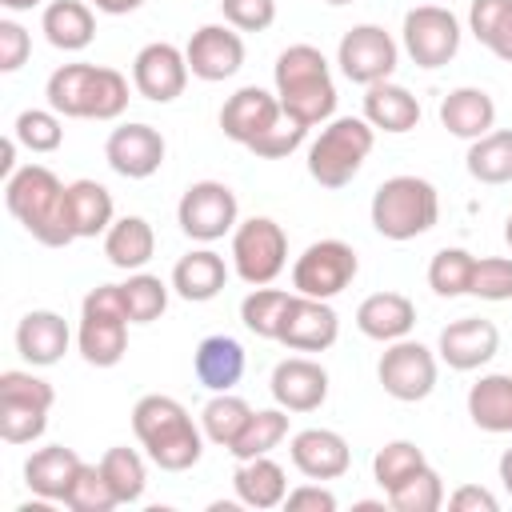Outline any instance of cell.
I'll return each instance as SVG.
<instances>
[{"mask_svg":"<svg viewBox=\"0 0 512 512\" xmlns=\"http://www.w3.org/2000/svg\"><path fill=\"white\" fill-rule=\"evenodd\" d=\"M4 204L44 248H68L76 240L68 220V184L44 164H24L4 180Z\"/></svg>","mask_w":512,"mask_h":512,"instance_id":"obj_1","label":"cell"},{"mask_svg":"<svg viewBox=\"0 0 512 512\" xmlns=\"http://www.w3.org/2000/svg\"><path fill=\"white\" fill-rule=\"evenodd\" d=\"M132 432L144 444L148 460L164 472H188L204 456V428L192 424L188 408L176 396L148 392L132 408Z\"/></svg>","mask_w":512,"mask_h":512,"instance_id":"obj_2","label":"cell"},{"mask_svg":"<svg viewBox=\"0 0 512 512\" xmlns=\"http://www.w3.org/2000/svg\"><path fill=\"white\" fill-rule=\"evenodd\" d=\"M272 80H276V96H280L284 116L300 120L304 128H316V124L332 120V112H336V80H332V68H328L320 48L288 44L276 56Z\"/></svg>","mask_w":512,"mask_h":512,"instance_id":"obj_3","label":"cell"},{"mask_svg":"<svg viewBox=\"0 0 512 512\" xmlns=\"http://www.w3.org/2000/svg\"><path fill=\"white\" fill-rule=\"evenodd\" d=\"M372 228L384 240H416L424 232L436 228L440 220V192L432 188V180L424 176H388L376 192H372Z\"/></svg>","mask_w":512,"mask_h":512,"instance_id":"obj_4","label":"cell"},{"mask_svg":"<svg viewBox=\"0 0 512 512\" xmlns=\"http://www.w3.org/2000/svg\"><path fill=\"white\" fill-rule=\"evenodd\" d=\"M372 144H376V128L364 116H332L308 148V176L332 192L348 188L360 176Z\"/></svg>","mask_w":512,"mask_h":512,"instance_id":"obj_5","label":"cell"},{"mask_svg":"<svg viewBox=\"0 0 512 512\" xmlns=\"http://www.w3.org/2000/svg\"><path fill=\"white\" fill-rule=\"evenodd\" d=\"M76 348L92 368H116L128 352V308L120 284H96L80 300Z\"/></svg>","mask_w":512,"mask_h":512,"instance_id":"obj_6","label":"cell"},{"mask_svg":"<svg viewBox=\"0 0 512 512\" xmlns=\"http://www.w3.org/2000/svg\"><path fill=\"white\" fill-rule=\"evenodd\" d=\"M288 264V236L272 216H248L232 232V268L244 284H272Z\"/></svg>","mask_w":512,"mask_h":512,"instance_id":"obj_7","label":"cell"},{"mask_svg":"<svg viewBox=\"0 0 512 512\" xmlns=\"http://www.w3.org/2000/svg\"><path fill=\"white\" fill-rule=\"evenodd\" d=\"M236 216H240V204L224 180H196L184 188V196L176 204V224L196 244H212V240H224L228 232H236V224H240Z\"/></svg>","mask_w":512,"mask_h":512,"instance_id":"obj_8","label":"cell"},{"mask_svg":"<svg viewBox=\"0 0 512 512\" xmlns=\"http://www.w3.org/2000/svg\"><path fill=\"white\" fill-rule=\"evenodd\" d=\"M404 52L412 56L416 68H444L456 52H460V20L452 16V8L444 4H416L404 12V28H400Z\"/></svg>","mask_w":512,"mask_h":512,"instance_id":"obj_9","label":"cell"},{"mask_svg":"<svg viewBox=\"0 0 512 512\" xmlns=\"http://www.w3.org/2000/svg\"><path fill=\"white\" fill-rule=\"evenodd\" d=\"M360 272V260H356V248L344 244V240H316L308 244L296 264H292V288L300 296H316V300H332L340 296Z\"/></svg>","mask_w":512,"mask_h":512,"instance_id":"obj_10","label":"cell"},{"mask_svg":"<svg viewBox=\"0 0 512 512\" xmlns=\"http://www.w3.org/2000/svg\"><path fill=\"white\" fill-rule=\"evenodd\" d=\"M436 352L412 336L404 340H392L384 352H380V364H376V380L380 388L400 400V404H416V400H428L432 388H436Z\"/></svg>","mask_w":512,"mask_h":512,"instance_id":"obj_11","label":"cell"},{"mask_svg":"<svg viewBox=\"0 0 512 512\" xmlns=\"http://www.w3.org/2000/svg\"><path fill=\"white\" fill-rule=\"evenodd\" d=\"M336 64L352 84H380L392 80L396 64H400V48L396 40L380 28V24H356L340 36L336 44Z\"/></svg>","mask_w":512,"mask_h":512,"instance_id":"obj_12","label":"cell"},{"mask_svg":"<svg viewBox=\"0 0 512 512\" xmlns=\"http://www.w3.org/2000/svg\"><path fill=\"white\" fill-rule=\"evenodd\" d=\"M188 76V56L168 40L144 44L132 60V88L152 104H172L176 96H184Z\"/></svg>","mask_w":512,"mask_h":512,"instance_id":"obj_13","label":"cell"},{"mask_svg":"<svg viewBox=\"0 0 512 512\" xmlns=\"http://www.w3.org/2000/svg\"><path fill=\"white\" fill-rule=\"evenodd\" d=\"M164 152H168V144H164V136L152 124H120L104 140V160L124 180L156 176L160 164H164Z\"/></svg>","mask_w":512,"mask_h":512,"instance_id":"obj_14","label":"cell"},{"mask_svg":"<svg viewBox=\"0 0 512 512\" xmlns=\"http://www.w3.org/2000/svg\"><path fill=\"white\" fill-rule=\"evenodd\" d=\"M336 336H340V316H336V308H332L328 300L292 292L276 340H280L284 348H292V352H324V348L336 344Z\"/></svg>","mask_w":512,"mask_h":512,"instance_id":"obj_15","label":"cell"},{"mask_svg":"<svg viewBox=\"0 0 512 512\" xmlns=\"http://www.w3.org/2000/svg\"><path fill=\"white\" fill-rule=\"evenodd\" d=\"M188 72L204 84H220L244 68V40L232 24H204L192 32L188 48Z\"/></svg>","mask_w":512,"mask_h":512,"instance_id":"obj_16","label":"cell"},{"mask_svg":"<svg viewBox=\"0 0 512 512\" xmlns=\"http://www.w3.org/2000/svg\"><path fill=\"white\" fill-rule=\"evenodd\" d=\"M496 352H500V328L492 320H484V316H460V320L444 324L440 340H436V356L452 372H476Z\"/></svg>","mask_w":512,"mask_h":512,"instance_id":"obj_17","label":"cell"},{"mask_svg":"<svg viewBox=\"0 0 512 512\" xmlns=\"http://www.w3.org/2000/svg\"><path fill=\"white\" fill-rule=\"evenodd\" d=\"M280 116H284V108H280V96H276V92H268V88H260V84H244V88H236V92L224 100V108H220V128H224L228 140H236V144L248 148V144L260 140Z\"/></svg>","mask_w":512,"mask_h":512,"instance_id":"obj_18","label":"cell"},{"mask_svg":"<svg viewBox=\"0 0 512 512\" xmlns=\"http://www.w3.org/2000/svg\"><path fill=\"white\" fill-rule=\"evenodd\" d=\"M272 400L288 412H316L328 400V368L312 356H288L272 368Z\"/></svg>","mask_w":512,"mask_h":512,"instance_id":"obj_19","label":"cell"},{"mask_svg":"<svg viewBox=\"0 0 512 512\" xmlns=\"http://www.w3.org/2000/svg\"><path fill=\"white\" fill-rule=\"evenodd\" d=\"M288 456L308 480H340L352 468V448L332 428H300L288 444Z\"/></svg>","mask_w":512,"mask_h":512,"instance_id":"obj_20","label":"cell"},{"mask_svg":"<svg viewBox=\"0 0 512 512\" xmlns=\"http://www.w3.org/2000/svg\"><path fill=\"white\" fill-rule=\"evenodd\" d=\"M68 344H72L68 320H64L60 312H52V308H32V312H24L20 324H16V352H20V360L32 364V368H52V364H60L64 352H68Z\"/></svg>","mask_w":512,"mask_h":512,"instance_id":"obj_21","label":"cell"},{"mask_svg":"<svg viewBox=\"0 0 512 512\" xmlns=\"http://www.w3.org/2000/svg\"><path fill=\"white\" fill-rule=\"evenodd\" d=\"M356 328L368 340H380V344L404 340L416 328V304L404 292H372L356 308Z\"/></svg>","mask_w":512,"mask_h":512,"instance_id":"obj_22","label":"cell"},{"mask_svg":"<svg viewBox=\"0 0 512 512\" xmlns=\"http://www.w3.org/2000/svg\"><path fill=\"white\" fill-rule=\"evenodd\" d=\"M244 368H248V356H244L240 340H232L224 332L204 336L192 352V372L208 392H232L240 384Z\"/></svg>","mask_w":512,"mask_h":512,"instance_id":"obj_23","label":"cell"},{"mask_svg":"<svg viewBox=\"0 0 512 512\" xmlns=\"http://www.w3.org/2000/svg\"><path fill=\"white\" fill-rule=\"evenodd\" d=\"M224 284H228V264H224V256L212 252V248H192V252L180 256L176 268H172V292H176L180 300H188V304H208V300H216V296L224 292Z\"/></svg>","mask_w":512,"mask_h":512,"instance_id":"obj_24","label":"cell"},{"mask_svg":"<svg viewBox=\"0 0 512 512\" xmlns=\"http://www.w3.org/2000/svg\"><path fill=\"white\" fill-rule=\"evenodd\" d=\"M364 120L376 128V132H412L420 124V100L396 84V80H380V84H368L364 88Z\"/></svg>","mask_w":512,"mask_h":512,"instance_id":"obj_25","label":"cell"},{"mask_svg":"<svg viewBox=\"0 0 512 512\" xmlns=\"http://www.w3.org/2000/svg\"><path fill=\"white\" fill-rule=\"evenodd\" d=\"M440 124L452 132V136H460V140H480L484 132H492L496 128V100L484 92V88H472V84H464V88H452L444 100H440Z\"/></svg>","mask_w":512,"mask_h":512,"instance_id":"obj_26","label":"cell"},{"mask_svg":"<svg viewBox=\"0 0 512 512\" xmlns=\"http://www.w3.org/2000/svg\"><path fill=\"white\" fill-rule=\"evenodd\" d=\"M80 456L64 444H48V448H36L28 460H24V484L28 492H36L40 500H60L68 496L76 472H80Z\"/></svg>","mask_w":512,"mask_h":512,"instance_id":"obj_27","label":"cell"},{"mask_svg":"<svg viewBox=\"0 0 512 512\" xmlns=\"http://www.w3.org/2000/svg\"><path fill=\"white\" fill-rule=\"evenodd\" d=\"M40 32L60 52H84L96 40V12L84 0H52L40 16Z\"/></svg>","mask_w":512,"mask_h":512,"instance_id":"obj_28","label":"cell"},{"mask_svg":"<svg viewBox=\"0 0 512 512\" xmlns=\"http://www.w3.org/2000/svg\"><path fill=\"white\" fill-rule=\"evenodd\" d=\"M468 416L480 432H512V372H488L468 388Z\"/></svg>","mask_w":512,"mask_h":512,"instance_id":"obj_29","label":"cell"},{"mask_svg":"<svg viewBox=\"0 0 512 512\" xmlns=\"http://www.w3.org/2000/svg\"><path fill=\"white\" fill-rule=\"evenodd\" d=\"M68 220L76 240H96L112 228L116 220V204L112 192L100 180H72L68 184Z\"/></svg>","mask_w":512,"mask_h":512,"instance_id":"obj_30","label":"cell"},{"mask_svg":"<svg viewBox=\"0 0 512 512\" xmlns=\"http://www.w3.org/2000/svg\"><path fill=\"white\" fill-rule=\"evenodd\" d=\"M232 488H236V500L248 504V508H276V504H284V496H288L284 468H280L272 456L236 460Z\"/></svg>","mask_w":512,"mask_h":512,"instance_id":"obj_31","label":"cell"},{"mask_svg":"<svg viewBox=\"0 0 512 512\" xmlns=\"http://www.w3.org/2000/svg\"><path fill=\"white\" fill-rule=\"evenodd\" d=\"M156 252V232L144 216H120L104 232V256L120 272H140Z\"/></svg>","mask_w":512,"mask_h":512,"instance_id":"obj_32","label":"cell"},{"mask_svg":"<svg viewBox=\"0 0 512 512\" xmlns=\"http://www.w3.org/2000/svg\"><path fill=\"white\" fill-rule=\"evenodd\" d=\"M464 168L480 184H508L512 180V128H492L468 144Z\"/></svg>","mask_w":512,"mask_h":512,"instance_id":"obj_33","label":"cell"},{"mask_svg":"<svg viewBox=\"0 0 512 512\" xmlns=\"http://www.w3.org/2000/svg\"><path fill=\"white\" fill-rule=\"evenodd\" d=\"M92 72L96 64H60L48 84H44V96H48V108L68 116V120H88V88H92Z\"/></svg>","mask_w":512,"mask_h":512,"instance_id":"obj_34","label":"cell"},{"mask_svg":"<svg viewBox=\"0 0 512 512\" xmlns=\"http://www.w3.org/2000/svg\"><path fill=\"white\" fill-rule=\"evenodd\" d=\"M252 412H256V408H252L244 396L212 392V400H208L204 412H200V428H204V436H208L216 448H232L236 436L244 432V424L252 420Z\"/></svg>","mask_w":512,"mask_h":512,"instance_id":"obj_35","label":"cell"},{"mask_svg":"<svg viewBox=\"0 0 512 512\" xmlns=\"http://www.w3.org/2000/svg\"><path fill=\"white\" fill-rule=\"evenodd\" d=\"M100 472H104L116 504H136L144 496V488H148V464H144V456L136 448H124V444L108 448L100 456Z\"/></svg>","mask_w":512,"mask_h":512,"instance_id":"obj_36","label":"cell"},{"mask_svg":"<svg viewBox=\"0 0 512 512\" xmlns=\"http://www.w3.org/2000/svg\"><path fill=\"white\" fill-rule=\"evenodd\" d=\"M288 440V408H260L252 412V420L244 424V432L236 436V444L228 448L236 460H252V456H272V448H280Z\"/></svg>","mask_w":512,"mask_h":512,"instance_id":"obj_37","label":"cell"},{"mask_svg":"<svg viewBox=\"0 0 512 512\" xmlns=\"http://www.w3.org/2000/svg\"><path fill=\"white\" fill-rule=\"evenodd\" d=\"M288 300H292V292H284V288H268V284L252 288V292L240 300V320H244V328H248L252 336H260V340H276Z\"/></svg>","mask_w":512,"mask_h":512,"instance_id":"obj_38","label":"cell"},{"mask_svg":"<svg viewBox=\"0 0 512 512\" xmlns=\"http://www.w3.org/2000/svg\"><path fill=\"white\" fill-rule=\"evenodd\" d=\"M472 264L476 256L468 248H440L432 260H428V288L444 300H456V296H468V280H472Z\"/></svg>","mask_w":512,"mask_h":512,"instance_id":"obj_39","label":"cell"},{"mask_svg":"<svg viewBox=\"0 0 512 512\" xmlns=\"http://www.w3.org/2000/svg\"><path fill=\"white\" fill-rule=\"evenodd\" d=\"M48 412L52 408H44V404L0 396V440L4 444H32V440H40L44 428H48Z\"/></svg>","mask_w":512,"mask_h":512,"instance_id":"obj_40","label":"cell"},{"mask_svg":"<svg viewBox=\"0 0 512 512\" xmlns=\"http://www.w3.org/2000/svg\"><path fill=\"white\" fill-rule=\"evenodd\" d=\"M124 308H128V324H152L164 316L168 308V284L152 272H132L124 284Z\"/></svg>","mask_w":512,"mask_h":512,"instance_id":"obj_41","label":"cell"},{"mask_svg":"<svg viewBox=\"0 0 512 512\" xmlns=\"http://www.w3.org/2000/svg\"><path fill=\"white\" fill-rule=\"evenodd\" d=\"M444 480H440V472L432 468V464H424L420 472H412L404 484H396L392 492H388V504L396 508V512H436V508H444Z\"/></svg>","mask_w":512,"mask_h":512,"instance_id":"obj_42","label":"cell"},{"mask_svg":"<svg viewBox=\"0 0 512 512\" xmlns=\"http://www.w3.org/2000/svg\"><path fill=\"white\" fill-rule=\"evenodd\" d=\"M428 460H424V452L412 444V440H388L384 448H376V456H372V480L384 488V492H392L396 484H404L412 472H420Z\"/></svg>","mask_w":512,"mask_h":512,"instance_id":"obj_43","label":"cell"},{"mask_svg":"<svg viewBox=\"0 0 512 512\" xmlns=\"http://www.w3.org/2000/svg\"><path fill=\"white\" fill-rule=\"evenodd\" d=\"M12 136H16L28 152H56V148L64 144L60 112H52V108H24V112L12 120Z\"/></svg>","mask_w":512,"mask_h":512,"instance_id":"obj_44","label":"cell"},{"mask_svg":"<svg viewBox=\"0 0 512 512\" xmlns=\"http://www.w3.org/2000/svg\"><path fill=\"white\" fill-rule=\"evenodd\" d=\"M128 108V80L116 68H100L92 72V88H88V120H116Z\"/></svg>","mask_w":512,"mask_h":512,"instance_id":"obj_45","label":"cell"},{"mask_svg":"<svg viewBox=\"0 0 512 512\" xmlns=\"http://www.w3.org/2000/svg\"><path fill=\"white\" fill-rule=\"evenodd\" d=\"M468 296L488 300V304L512 300V256H480V260L472 264Z\"/></svg>","mask_w":512,"mask_h":512,"instance_id":"obj_46","label":"cell"},{"mask_svg":"<svg viewBox=\"0 0 512 512\" xmlns=\"http://www.w3.org/2000/svg\"><path fill=\"white\" fill-rule=\"evenodd\" d=\"M64 504H68L72 512H112V508H116V496H112V488H108L100 464H80V472H76V480H72Z\"/></svg>","mask_w":512,"mask_h":512,"instance_id":"obj_47","label":"cell"},{"mask_svg":"<svg viewBox=\"0 0 512 512\" xmlns=\"http://www.w3.org/2000/svg\"><path fill=\"white\" fill-rule=\"evenodd\" d=\"M304 136H308V128L300 124V120H292V116H280L260 140H252L248 144V152H256L260 160H284V156H292L300 144H304Z\"/></svg>","mask_w":512,"mask_h":512,"instance_id":"obj_48","label":"cell"},{"mask_svg":"<svg viewBox=\"0 0 512 512\" xmlns=\"http://www.w3.org/2000/svg\"><path fill=\"white\" fill-rule=\"evenodd\" d=\"M220 12L236 32H264L276 20V0H220Z\"/></svg>","mask_w":512,"mask_h":512,"instance_id":"obj_49","label":"cell"},{"mask_svg":"<svg viewBox=\"0 0 512 512\" xmlns=\"http://www.w3.org/2000/svg\"><path fill=\"white\" fill-rule=\"evenodd\" d=\"M0 396L32 400V404H44V408H52V404H56L52 384H48V380H40V376H32V372H24V368H8V372H0Z\"/></svg>","mask_w":512,"mask_h":512,"instance_id":"obj_50","label":"cell"},{"mask_svg":"<svg viewBox=\"0 0 512 512\" xmlns=\"http://www.w3.org/2000/svg\"><path fill=\"white\" fill-rule=\"evenodd\" d=\"M32 36L16 20H0V72H20L28 64Z\"/></svg>","mask_w":512,"mask_h":512,"instance_id":"obj_51","label":"cell"},{"mask_svg":"<svg viewBox=\"0 0 512 512\" xmlns=\"http://www.w3.org/2000/svg\"><path fill=\"white\" fill-rule=\"evenodd\" d=\"M508 12H512V0H472L468 4V32L488 48V40L496 36V28L504 24Z\"/></svg>","mask_w":512,"mask_h":512,"instance_id":"obj_52","label":"cell"},{"mask_svg":"<svg viewBox=\"0 0 512 512\" xmlns=\"http://www.w3.org/2000/svg\"><path fill=\"white\" fill-rule=\"evenodd\" d=\"M284 508L288 512H336V496L320 484H300L284 496Z\"/></svg>","mask_w":512,"mask_h":512,"instance_id":"obj_53","label":"cell"},{"mask_svg":"<svg viewBox=\"0 0 512 512\" xmlns=\"http://www.w3.org/2000/svg\"><path fill=\"white\" fill-rule=\"evenodd\" d=\"M448 508H452V512H496L500 500H496L488 488H480V484H460V488L448 496Z\"/></svg>","mask_w":512,"mask_h":512,"instance_id":"obj_54","label":"cell"},{"mask_svg":"<svg viewBox=\"0 0 512 512\" xmlns=\"http://www.w3.org/2000/svg\"><path fill=\"white\" fill-rule=\"evenodd\" d=\"M488 52H492V56H500L504 64H512V12L504 16V24L496 28V36L488 40Z\"/></svg>","mask_w":512,"mask_h":512,"instance_id":"obj_55","label":"cell"},{"mask_svg":"<svg viewBox=\"0 0 512 512\" xmlns=\"http://www.w3.org/2000/svg\"><path fill=\"white\" fill-rule=\"evenodd\" d=\"M96 12H104V16H128V12H136L144 0H88Z\"/></svg>","mask_w":512,"mask_h":512,"instance_id":"obj_56","label":"cell"},{"mask_svg":"<svg viewBox=\"0 0 512 512\" xmlns=\"http://www.w3.org/2000/svg\"><path fill=\"white\" fill-rule=\"evenodd\" d=\"M16 144H20L16 136H8V140H4V156H0V172H4V180L16 172Z\"/></svg>","mask_w":512,"mask_h":512,"instance_id":"obj_57","label":"cell"},{"mask_svg":"<svg viewBox=\"0 0 512 512\" xmlns=\"http://www.w3.org/2000/svg\"><path fill=\"white\" fill-rule=\"evenodd\" d=\"M500 484L512 496V448H504V456H500Z\"/></svg>","mask_w":512,"mask_h":512,"instance_id":"obj_58","label":"cell"},{"mask_svg":"<svg viewBox=\"0 0 512 512\" xmlns=\"http://www.w3.org/2000/svg\"><path fill=\"white\" fill-rule=\"evenodd\" d=\"M40 0H0V8H8V12H28V8H36Z\"/></svg>","mask_w":512,"mask_h":512,"instance_id":"obj_59","label":"cell"},{"mask_svg":"<svg viewBox=\"0 0 512 512\" xmlns=\"http://www.w3.org/2000/svg\"><path fill=\"white\" fill-rule=\"evenodd\" d=\"M504 240H508V248H512V212H508V220H504Z\"/></svg>","mask_w":512,"mask_h":512,"instance_id":"obj_60","label":"cell"},{"mask_svg":"<svg viewBox=\"0 0 512 512\" xmlns=\"http://www.w3.org/2000/svg\"><path fill=\"white\" fill-rule=\"evenodd\" d=\"M320 4H352V0H320Z\"/></svg>","mask_w":512,"mask_h":512,"instance_id":"obj_61","label":"cell"},{"mask_svg":"<svg viewBox=\"0 0 512 512\" xmlns=\"http://www.w3.org/2000/svg\"><path fill=\"white\" fill-rule=\"evenodd\" d=\"M436 4H440V0H436Z\"/></svg>","mask_w":512,"mask_h":512,"instance_id":"obj_62","label":"cell"}]
</instances>
